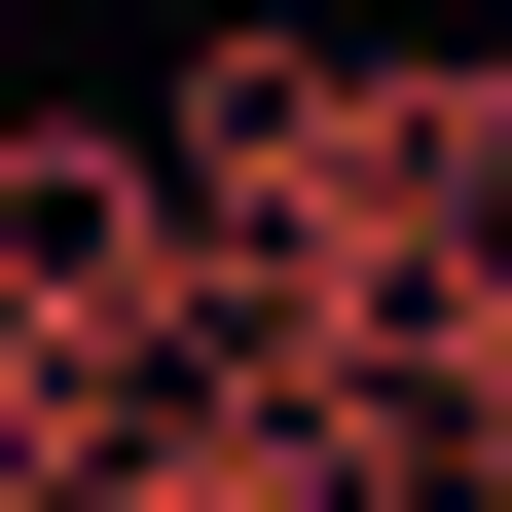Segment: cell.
<instances>
[{
	"instance_id": "cell-1",
	"label": "cell",
	"mask_w": 512,
	"mask_h": 512,
	"mask_svg": "<svg viewBox=\"0 0 512 512\" xmlns=\"http://www.w3.org/2000/svg\"><path fill=\"white\" fill-rule=\"evenodd\" d=\"M183 330H220L183 147H147V110H0V366H147V403H183Z\"/></svg>"
}]
</instances>
